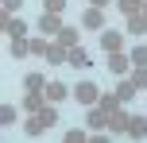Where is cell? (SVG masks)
Returning <instances> with one entry per match:
<instances>
[{
  "label": "cell",
  "instance_id": "cell-1",
  "mask_svg": "<svg viewBox=\"0 0 147 143\" xmlns=\"http://www.w3.org/2000/svg\"><path fill=\"white\" fill-rule=\"evenodd\" d=\"M70 97L78 101L81 108H93L97 101H101V89H97L93 81H78V85H74V89H70Z\"/></svg>",
  "mask_w": 147,
  "mask_h": 143
},
{
  "label": "cell",
  "instance_id": "cell-2",
  "mask_svg": "<svg viewBox=\"0 0 147 143\" xmlns=\"http://www.w3.org/2000/svg\"><path fill=\"white\" fill-rule=\"evenodd\" d=\"M105 66L112 70V77H128V74H132V54H124V50H112Z\"/></svg>",
  "mask_w": 147,
  "mask_h": 143
},
{
  "label": "cell",
  "instance_id": "cell-3",
  "mask_svg": "<svg viewBox=\"0 0 147 143\" xmlns=\"http://www.w3.org/2000/svg\"><path fill=\"white\" fill-rule=\"evenodd\" d=\"M105 132H112V136H128V112H124V105H116L109 112V128Z\"/></svg>",
  "mask_w": 147,
  "mask_h": 143
},
{
  "label": "cell",
  "instance_id": "cell-4",
  "mask_svg": "<svg viewBox=\"0 0 147 143\" xmlns=\"http://www.w3.org/2000/svg\"><path fill=\"white\" fill-rule=\"evenodd\" d=\"M81 31H105V12L101 8H85L81 12Z\"/></svg>",
  "mask_w": 147,
  "mask_h": 143
},
{
  "label": "cell",
  "instance_id": "cell-5",
  "mask_svg": "<svg viewBox=\"0 0 147 143\" xmlns=\"http://www.w3.org/2000/svg\"><path fill=\"white\" fill-rule=\"evenodd\" d=\"M62 27H66L62 15H54V12H43V15H39V31H43V35H58Z\"/></svg>",
  "mask_w": 147,
  "mask_h": 143
},
{
  "label": "cell",
  "instance_id": "cell-6",
  "mask_svg": "<svg viewBox=\"0 0 147 143\" xmlns=\"http://www.w3.org/2000/svg\"><path fill=\"white\" fill-rule=\"evenodd\" d=\"M43 58L51 62V66H70V50H66L62 43H51V46H47V54H43Z\"/></svg>",
  "mask_w": 147,
  "mask_h": 143
},
{
  "label": "cell",
  "instance_id": "cell-7",
  "mask_svg": "<svg viewBox=\"0 0 147 143\" xmlns=\"http://www.w3.org/2000/svg\"><path fill=\"white\" fill-rule=\"evenodd\" d=\"M101 46H105V54L120 50V46H124V35H120L116 27H105V31H101Z\"/></svg>",
  "mask_w": 147,
  "mask_h": 143
},
{
  "label": "cell",
  "instance_id": "cell-8",
  "mask_svg": "<svg viewBox=\"0 0 147 143\" xmlns=\"http://www.w3.org/2000/svg\"><path fill=\"white\" fill-rule=\"evenodd\" d=\"M43 97L51 101V105H58V101H66V97H70V89H66V85L58 81V77H54V81H47V89H43Z\"/></svg>",
  "mask_w": 147,
  "mask_h": 143
},
{
  "label": "cell",
  "instance_id": "cell-9",
  "mask_svg": "<svg viewBox=\"0 0 147 143\" xmlns=\"http://www.w3.org/2000/svg\"><path fill=\"white\" fill-rule=\"evenodd\" d=\"M136 97H140V89L132 85V77H120V81H116V101L128 105V101H136Z\"/></svg>",
  "mask_w": 147,
  "mask_h": 143
},
{
  "label": "cell",
  "instance_id": "cell-10",
  "mask_svg": "<svg viewBox=\"0 0 147 143\" xmlns=\"http://www.w3.org/2000/svg\"><path fill=\"white\" fill-rule=\"evenodd\" d=\"M54 43H62L66 50H74V46H81V35H78V27H62L58 35H54Z\"/></svg>",
  "mask_w": 147,
  "mask_h": 143
},
{
  "label": "cell",
  "instance_id": "cell-11",
  "mask_svg": "<svg viewBox=\"0 0 147 143\" xmlns=\"http://www.w3.org/2000/svg\"><path fill=\"white\" fill-rule=\"evenodd\" d=\"M85 120H89V128H93V132L109 128V112H105L101 105H93V108H89V116H85Z\"/></svg>",
  "mask_w": 147,
  "mask_h": 143
},
{
  "label": "cell",
  "instance_id": "cell-12",
  "mask_svg": "<svg viewBox=\"0 0 147 143\" xmlns=\"http://www.w3.org/2000/svg\"><path fill=\"white\" fill-rule=\"evenodd\" d=\"M128 136L132 139H147V116H128Z\"/></svg>",
  "mask_w": 147,
  "mask_h": 143
},
{
  "label": "cell",
  "instance_id": "cell-13",
  "mask_svg": "<svg viewBox=\"0 0 147 143\" xmlns=\"http://www.w3.org/2000/svg\"><path fill=\"white\" fill-rule=\"evenodd\" d=\"M43 105H47V97L43 93H23V112H43Z\"/></svg>",
  "mask_w": 147,
  "mask_h": 143
},
{
  "label": "cell",
  "instance_id": "cell-14",
  "mask_svg": "<svg viewBox=\"0 0 147 143\" xmlns=\"http://www.w3.org/2000/svg\"><path fill=\"white\" fill-rule=\"evenodd\" d=\"M23 132H27V136H43V132H47V120L39 112H31L27 120H23Z\"/></svg>",
  "mask_w": 147,
  "mask_h": 143
},
{
  "label": "cell",
  "instance_id": "cell-15",
  "mask_svg": "<svg viewBox=\"0 0 147 143\" xmlns=\"http://www.w3.org/2000/svg\"><path fill=\"white\" fill-rule=\"evenodd\" d=\"M23 89H27V93H43L47 89V77L43 74H27V77H23Z\"/></svg>",
  "mask_w": 147,
  "mask_h": 143
},
{
  "label": "cell",
  "instance_id": "cell-16",
  "mask_svg": "<svg viewBox=\"0 0 147 143\" xmlns=\"http://www.w3.org/2000/svg\"><path fill=\"white\" fill-rule=\"evenodd\" d=\"M128 31H132V35H147V15H143V12L128 15Z\"/></svg>",
  "mask_w": 147,
  "mask_h": 143
},
{
  "label": "cell",
  "instance_id": "cell-17",
  "mask_svg": "<svg viewBox=\"0 0 147 143\" xmlns=\"http://www.w3.org/2000/svg\"><path fill=\"white\" fill-rule=\"evenodd\" d=\"M128 77H132V85H136L140 93H147V66H132V74H128Z\"/></svg>",
  "mask_w": 147,
  "mask_h": 143
},
{
  "label": "cell",
  "instance_id": "cell-18",
  "mask_svg": "<svg viewBox=\"0 0 147 143\" xmlns=\"http://www.w3.org/2000/svg\"><path fill=\"white\" fill-rule=\"evenodd\" d=\"M8 54H12V58H23V54H31V43L27 39H12V43H8Z\"/></svg>",
  "mask_w": 147,
  "mask_h": 143
},
{
  "label": "cell",
  "instance_id": "cell-19",
  "mask_svg": "<svg viewBox=\"0 0 147 143\" xmlns=\"http://www.w3.org/2000/svg\"><path fill=\"white\" fill-rule=\"evenodd\" d=\"M16 120H20V108L16 105H0V124L8 128V124H16Z\"/></svg>",
  "mask_w": 147,
  "mask_h": 143
},
{
  "label": "cell",
  "instance_id": "cell-20",
  "mask_svg": "<svg viewBox=\"0 0 147 143\" xmlns=\"http://www.w3.org/2000/svg\"><path fill=\"white\" fill-rule=\"evenodd\" d=\"M70 66L85 70V66H89V50H81V46H74V50H70Z\"/></svg>",
  "mask_w": 147,
  "mask_h": 143
},
{
  "label": "cell",
  "instance_id": "cell-21",
  "mask_svg": "<svg viewBox=\"0 0 147 143\" xmlns=\"http://www.w3.org/2000/svg\"><path fill=\"white\" fill-rule=\"evenodd\" d=\"M116 8H120L124 15H136V12L143 8V0H116Z\"/></svg>",
  "mask_w": 147,
  "mask_h": 143
},
{
  "label": "cell",
  "instance_id": "cell-22",
  "mask_svg": "<svg viewBox=\"0 0 147 143\" xmlns=\"http://www.w3.org/2000/svg\"><path fill=\"white\" fill-rule=\"evenodd\" d=\"M97 105H101L105 112H112V108H116L120 101H116V93H101V101H97Z\"/></svg>",
  "mask_w": 147,
  "mask_h": 143
},
{
  "label": "cell",
  "instance_id": "cell-23",
  "mask_svg": "<svg viewBox=\"0 0 147 143\" xmlns=\"http://www.w3.org/2000/svg\"><path fill=\"white\" fill-rule=\"evenodd\" d=\"M27 43H31V54H39V58H43V54H47V46H51L47 39H27Z\"/></svg>",
  "mask_w": 147,
  "mask_h": 143
},
{
  "label": "cell",
  "instance_id": "cell-24",
  "mask_svg": "<svg viewBox=\"0 0 147 143\" xmlns=\"http://www.w3.org/2000/svg\"><path fill=\"white\" fill-rule=\"evenodd\" d=\"M39 116H43L47 124H58V112H54V105H51V101H47V105H43V112H39Z\"/></svg>",
  "mask_w": 147,
  "mask_h": 143
},
{
  "label": "cell",
  "instance_id": "cell-25",
  "mask_svg": "<svg viewBox=\"0 0 147 143\" xmlns=\"http://www.w3.org/2000/svg\"><path fill=\"white\" fill-rule=\"evenodd\" d=\"M132 66H147V46H136L132 50Z\"/></svg>",
  "mask_w": 147,
  "mask_h": 143
},
{
  "label": "cell",
  "instance_id": "cell-26",
  "mask_svg": "<svg viewBox=\"0 0 147 143\" xmlns=\"http://www.w3.org/2000/svg\"><path fill=\"white\" fill-rule=\"evenodd\" d=\"M43 4H47V12H54V15L66 12V0H43Z\"/></svg>",
  "mask_w": 147,
  "mask_h": 143
},
{
  "label": "cell",
  "instance_id": "cell-27",
  "mask_svg": "<svg viewBox=\"0 0 147 143\" xmlns=\"http://www.w3.org/2000/svg\"><path fill=\"white\" fill-rule=\"evenodd\" d=\"M66 143H85V132H81V128H74V132H66Z\"/></svg>",
  "mask_w": 147,
  "mask_h": 143
},
{
  "label": "cell",
  "instance_id": "cell-28",
  "mask_svg": "<svg viewBox=\"0 0 147 143\" xmlns=\"http://www.w3.org/2000/svg\"><path fill=\"white\" fill-rule=\"evenodd\" d=\"M0 4H4V12H12V15H16V12L23 8V0H0Z\"/></svg>",
  "mask_w": 147,
  "mask_h": 143
},
{
  "label": "cell",
  "instance_id": "cell-29",
  "mask_svg": "<svg viewBox=\"0 0 147 143\" xmlns=\"http://www.w3.org/2000/svg\"><path fill=\"white\" fill-rule=\"evenodd\" d=\"M109 4H116V0H89V8H101V12H105Z\"/></svg>",
  "mask_w": 147,
  "mask_h": 143
},
{
  "label": "cell",
  "instance_id": "cell-30",
  "mask_svg": "<svg viewBox=\"0 0 147 143\" xmlns=\"http://www.w3.org/2000/svg\"><path fill=\"white\" fill-rule=\"evenodd\" d=\"M140 12H143V15H147V0H143V8H140Z\"/></svg>",
  "mask_w": 147,
  "mask_h": 143
}]
</instances>
